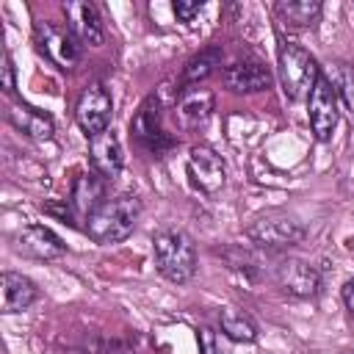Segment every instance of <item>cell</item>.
Here are the masks:
<instances>
[{
    "instance_id": "7402d4cb",
    "label": "cell",
    "mask_w": 354,
    "mask_h": 354,
    "mask_svg": "<svg viewBox=\"0 0 354 354\" xmlns=\"http://www.w3.org/2000/svg\"><path fill=\"white\" fill-rule=\"evenodd\" d=\"M218 324H221V332L235 343H254L257 340V324L235 307H224L218 313Z\"/></svg>"
},
{
    "instance_id": "6da1fadb",
    "label": "cell",
    "mask_w": 354,
    "mask_h": 354,
    "mask_svg": "<svg viewBox=\"0 0 354 354\" xmlns=\"http://www.w3.org/2000/svg\"><path fill=\"white\" fill-rule=\"evenodd\" d=\"M138 216H141V199L136 194L108 196L86 218V235L94 243H119L136 230Z\"/></svg>"
},
{
    "instance_id": "44dd1931",
    "label": "cell",
    "mask_w": 354,
    "mask_h": 354,
    "mask_svg": "<svg viewBox=\"0 0 354 354\" xmlns=\"http://www.w3.org/2000/svg\"><path fill=\"white\" fill-rule=\"evenodd\" d=\"M221 55H224L221 47H205V50H199L194 58L185 61L180 83L183 86H199L202 80H207L216 72V66H221Z\"/></svg>"
},
{
    "instance_id": "ba28073f",
    "label": "cell",
    "mask_w": 354,
    "mask_h": 354,
    "mask_svg": "<svg viewBox=\"0 0 354 354\" xmlns=\"http://www.w3.org/2000/svg\"><path fill=\"white\" fill-rule=\"evenodd\" d=\"M130 136L149 152H163L174 144V138L160 124V102L158 97H147L136 116L130 119Z\"/></svg>"
},
{
    "instance_id": "f1b7e54d",
    "label": "cell",
    "mask_w": 354,
    "mask_h": 354,
    "mask_svg": "<svg viewBox=\"0 0 354 354\" xmlns=\"http://www.w3.org/2000/svg\"><path fill=\"white\" fill-rule=\"evenodd\" d=\"M346 354H354V351H346Z\"/></svg>"
},
{
    "instance_id": "9a60e30c",
    "label": "cell",
    "mask_w": 354,
    "mask_h": 354,
    "mask_svg": "<svg viewBox=\"0 0 354 354\" xmlns=\"http://www.w3.org/2000/svg\"><path fill=\"white\" fill-rule=\"evenodd\" d=\"M88 160H91V171H97L108 183L113 177H119V171L124 166V152H122L119 136L113 130H105L97 138H91L88 141Z\"/></svg>"
},
{
    "instance_id": "2e32d148",
    "label": "cell",
    "mask_w": 354,
    "mask_h": 354,
    "mask_svg": "<svg viewBox=\"0 0 354 354\" xmlns=\"http://www.w3.org/2000/svg\"><path fill=\"white\" fill-rule=\"evenodd\" d=\"M6 119H8L11 127H17L19 133H25V136H30V138H39V141H47V138H53V133H55L53 116L44 113L41 108H33V105L22 102V100L8 102Z\"/></svg>"
},
{
    "instance_id": "d6986e66",
    "label": "cell",
    "mask_w": 354,
    "mask_h": 354,
    "mask_svg": "<svg viewBox=\"0 0 354 354\" xmlns=\"http://www.w3.org/2000/svg\"><path fill=\"white\" fill-rule=\"evenodd\" d=\"M277 17L288 25V28H313L324 11V6L318 0H279L274 6Z\"/></svg>"
},
{
    "instance_id": "277c9868",
    "label": "cell",
    "mask_w": 354,
    "mask_h": 354,
    "mask_svg": "<svg viewBox=\"0 0 354 354\" xmlns=\"http://www.w3.org/2000/svg\"><path fill=\"white\" fill-rule=\"evenodd\" d=\"M304 235H307L304 224H301L296 216L279 213V210L266 213V216L254 218V221L246 227V238H249L254 246L266 249V252H285V249H290V246H299V243L304 241Z\"/></svg>"
},
{
    "instance_id": "603a6c76",
    "label": "cell",
    "mask_w": 354,
    "mask_h": 354,
    "mask_svg": "<svg viewBox=\"0 0 354 354\" xmlns=\"http://www.w3.org/2000/svg\"><path fill=\"white\" fill-rule=\"evenodd\" d=\"M41 210L50 213V216H55V218H61L64 224H75V218H77L72 202H66V199H64V202H44Z\"/></svg>"
},
{
    "instance_id": "4316f807",
    "label": "cell",
    "mask_w": 354,
    "mask_h": 354,
    "mask_svg": "<svg viewBox=\"0 0 354 354\" xmlns=\"http://www.w3.org/2000/svg\"><path fill=\"white\" fill-rule=\"evenodd\" d=\"M199 354H218V348H216V335H213V329H207V326L199 329Z\"/></svg>"
},
{
    "instance_id": "484cf974",
    "label": "cell",
    "mask_w": 354,
    "mask_h": 354,
    "mask_svg": "<svg viewBox=\"0 0 354 354\" xmlns=\"http://www.w3.org/2000/svg\"><path fill=\"white\" fill-rule=\"evenodd\" d=\"M91 354H136L127 343H122V340H105V343H100L97 348H91Z\"/></svg>"
},
{
    "instance_id": "3957f363",
    "label": "cell",
    "mask_w": 354,
    "mask_h": 354,
    "mask_svg": "<svg viewBox=\"0 0 354 354\" xmlns=\"http://www.w3.org/2000/svg\"><path fill=\"white\" fill-rule=\"evenodd\" d=\"M277 75H279L285 97L296 102V100L310 97L315 80L321 77V66L301 44L285 41L279 47V55H277Z\"/></svg>"
},
{
    "instance_id": "4fadbf2b",
    "label": "cell",
    "mask_w": 354,
    "mask_h": 354,
    "mask_svg": "<svg viewBox=\"0 0 354 354\" xmlns=\"http://www.w3.org/2000/svg\"><path fill=\"white\" fill-rule=\"evenodd\" d=\"M277 279H279L282 290L296 299H310V296H318V290H321V271L315 266H310L307 260L279 263Z\"/></svg>"
},
{
    "instance_id": "5bb4252c",
    "label": "cell",
    "mask_w": 354,
    "mask_h": 354,
    "mask_svg": "<svg viewBox=\"0 0 354 354\" xmlns=\"http://www.w3.org/2000/svg\"><path fill=\"white\" fill-rule=\"evenodd\" d=\"M221 80L230 91L238 94H252V91H263L271 86V69L257 61V58H246V61H235L221 72Z\"/></svg>"
},
{
    "instance_id": "e0dca14e",
    "label": "cell",
    "mask_w": 354,
    "mask_h": 354,
    "mask_svg": "<svg viewBox=\"0 0 354 354\" xmlns=\"http://www.w3.org/2000/svg\"><path fill=\"white\" fill-rule=\"evenodd\" d=\"M108 199V180L100 177L97 171H83L75 183H72V207L77 216H83V221Z\"/></svg>"
},
{
    "instance_id": "52a82bcc",
    "label": "cell",
    "mask_w": 354,
    "mask_h": 354,
    "mask_svg": "<svg viewBox=\"0 0 354 354\" xmlns=\"http://www.w3.org/2000/svg\"><path fill=\"white\" fill-rule=\"evenodd\" d=\"M307 119H310V127H313L318 141L332 138L337 119H340V111H337V97H335V91L324 75L315 80V86L307 97Z\"/></svg>"
},
{
    "instance_id": "8992f818",
    "label": "cell",
    "mask_w": 354,
    "mask_h": 354,
    "mask_svg": "<svg viewBox=\"0 0 354 354\" xmlns=\"http://www.w3.org/2000/svg\"><path fill=\"white\" fill-rule=\"evenodd\" d=\"M33 39L39 53L53 61L58 69H75L80 61V41L75 39V33L69 28H61L55 22L39 19L33 28Z\"/></svg>"
},
{
    "instance_id": "7a4b0ae2",
    "label": "cell",
    "mask_w": 354,
    "mask_h": 354,
    "mask_svg": "<svg viewBox=\"0 0 354 354\" xmlns=\"http://www.w3.org/2000/svg\"><path fill=\"white\" fill-rule=\"evenodd\" d=\"M152 252L163 279L174 285H185L196 274V243L185 230L177 227L158 230L152 238Z\"/></svg>"
},
{
    "instance_id": "8fae6325",
    "label": "cell",
    "mask_w": 354,
    "mask_h": 354,
    "mask_svg": "<svg viewBox=\"0 0 354 354\" xmlns=\"http://www.w3.org/2000/svg\"><path fill=\"white\" fill-rule=\"evenodd\" d=\"M213 91L205 86H183L174 102V119L183 130L202 127L213 113Z\"/></svg>"
},
{
    "instance_id": "83f0119b",
    "label": "cell",
    "mask_w": 354,
    "mask_h": 354,
    "mask_svg": "<svg viewBox=\"0 0 354 354\" xmlns=\"http://www.w3.org/2000/svg\"><path fill=\"white\" fill-rule=\"evenodd\" d=\"M343 304H346V310L354 315V277L343 285Z\"/></svg>"
},
{
    "instance_id": "9c48e42d",
    "label": "cell",
    "mask_w": 354,
    "mask_h": 354,
    "mask_svg": "<svg viewBox=\"0 0 354 354\" xmlns=\"http://www.w3.org/2000/svg\"><path fill=\"white\" fill-rule=\"evenodd\" d=\"M188 177L191 183L205 191V194H216L224 188V180H227V166L221 160V155L207 147V144H196L191 147L188 152Z\"/></svg>"
},
{
    "instance_id": "cb8c5ba5",
    "label": "cell",
    "mask_w": 354,
    "mask_h": 354,
    "mask_svg": "<svg viewBox=\"0 0 354 354\" xmlns=\"http://www.w3.org/2000/svg\"><path fill=\"white\" fill-rule=\"evenodd\" d=\"M171 11H174V17H177L180 22H194V19L202 14V3H199V0H191V3L177 0V3L171 6Z\"/></svg>"
},
{
    "instance_id": "d4e9b609",
    "label": "cell",
    "mask_w": 354,
    "mask_h": 354,
    "mask_svg": "<svg viewBox=\"0 0 354 354\" xmlns=\"http://www.w3.org/2000/svg\"><path fill=\"white\" fill-rule=\"evenodd\" d=\"M0 86L6 94H14L17 88V80H14V61H11V53L3 50V66H0Z\"/></svg>"
},
{
    "instance_id": "ac0fdd59",
    "label": "cell",
    "mask_w": 354,
    "mask_h": 354,
    "mask_svg": "<svg viewBox=\"0 0 354 354\" xmlns=\"http://www.w3.org/2000/svg\"><path fill=\"white\" fill-rule=\"evenodd\" d=\"M0 296H3V313H22L39 299V288L33 279L17 271H6L0 277Z\"/></svg>"
},
{
    "instance_id": "5b68a950",
    "label": "cell",
    "mask_w": 354,
    "mask_h": 354,
    "mask_svg": "<svg viewBox=\"0 0 354 354\" xmlns=\"http://www.w3.org/2000/svg\"><path fill=\"white\" fill-rule=\"evenodd\" d=\"M111 119H113V100L111 91L102 83H88L77 102H75V122L77 127L86 133V138H97L100 133L111 130Z\"/></svg>"
},
{
    "instance_id": "ffe728a7",
    "label": "cell",
    "mask_w": 354,
    "mask_h": 354,
    "mask_svg": "<svg viewBox=\"0 0 354 354\" xmlns=\"http://www.w3.org/2000/svg\"><path fill=\"white\" fill-rule=\"evenodd\" d=\"M321 75L329 80L337 102H343V108L354 116V64L337 58V61H329L326 72H321Z\"/></svg>"
},
{
    "instance_id": "30bf717a",
    "label": "cell",
    "mask_w": 354,
    "mask_h": 354,
    "mask_svg": "<svg viewBox=\"0 0 354 354\" xmlns=\"http://www.w3.org/2000/svg\"><path fill=\"white\" fill-rule=\"evenodd\" d=\"M14 249L33 260H58L66 252V243L44 224H28L14 235Z\"/></svg>"
},
{
    "instance_id": "7c38bea8",
    "label": "cell",
    "mask_w": 354,
    "mask_h": 354,
    "mask_svg": "<svg viewBox=\"0 0 354 354\" xmlns=\"http://www.w3.org/2000/svg\"><path fill=\"white\" fill-rule=\"evenodd\" d=\"M64 8V17H66V28L75 33V39L80 44H102L105 33H102V19H100V11L94 3L88 0H69L61 6Z\"/></svg>"
}]
</instances>
